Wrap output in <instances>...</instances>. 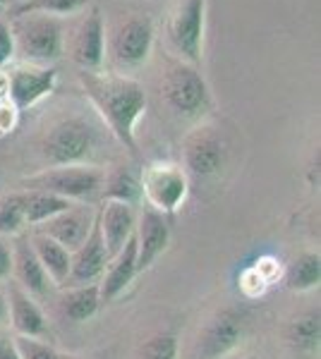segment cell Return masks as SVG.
Listing matches in <instances>:
<instances>
[{"label":"cell","instance_id":"27","mask_svg":"<svg viewBox=\"0 0 321 359\" xmlns=\"http://www.w3.org/2000/svg\"><path fill=\"white\" fill-rule=\"evenodd\" d=\"M25 225L22 192L0 196V235H17Z\"/></svg>","mask_w":321,"mask_h":359},{"label":"cell","instance_id":"26","mask_svg":"<svg viewBox=\"0 0 321 359\" xmlns=\"http://www.w3.org/2000/svg\"><path fill=\"white\" fill-rule=\"evenodd\" d=\"M89 0H25V3L15 5L10 10V17L17 20V17H27V15H72L81 10Z\"/></svg>","mask_w":321,"mask_h":359},{"label":"cell","instance_id":"1","mask_svg":"<svg viewBox=\"0 0 321 359\" xmlns=\"http://www.w3.org/2000/svg\"><path fill=\"white\" fill-rule=\"evenodd\" d=\"M79 82L96 106V111L101 113V118L106 120L110 132L118 137V142L132 156L137 154L134 127L147 108V94H144L142 84L130 77H122V74H101L86 72V69L79 72Z\"/></svg>","mask_w":321,"mask_h":359},{"label":"cell","instance_id":"20","mask_svg":"<svg viewBox=\"0 0 321 359\" xmlns=\"http://www.w3.org/2000/svg\"><path fill=\"white\" fill-rule=\"evenodd\" d=\"M29 242H32L34 254H37L39 264L44 266L46 276L51 278V283H55L58 287H65L70 278V266H72V254L63 245H58L55 240L41 233H34Z\"/></svg>","mask_w":321,"mask_h":359},{"label":"cell","instance_id":"15","mask_svg":"<svg viewBox=\"0 0 321 359\" xmlns=\"http://www.w3.org/2000/svg\"><path fill=\"white\" fill-rule=\"evenodd\" d=\"M94 218H96V213L89 211V208L72 206L70 211L60 213V216L41 223L37 233L51 237V240H55L58 245H63L70 254H72L74 249H77L81 242L89 237L91 225H94Z\"/></svg>","mask_w":321,"mask_h":359},{"label":"cell","instance_id":"6","mask_svg":"<svg viewBox=\"0 0 321 359\" xmlns=\"http://www.w3.org/2000/svg\"><path fill=\"white\" fill-rule=\"evenodd\" d=\"M94 130L79 118L60 120L46 132L41 142L44 158L51 165H79L94 151Z\"/></svg>","mask_w":321,"mask_h":359},{"label":"cell","instance_id":"23","mask_svg":"<svg viewBox=\"0 0 321 359\" xmlns=\"http://www.w3.org/2000/svg\"><path fill=\"white\" fill-rule=\"evenodd\" d=\"M285 287L293 292H307L319 287L321 280V257L317 252H302L285 269Z\"/></svg>","mask_w":321,"mask_h":359},{"label":"cell","instance_id":"17","mask_svg":"<svg viewBox=\"0 0 321 359\" xmlns=\"http://www.w3.org/2000/svg\"><path fill=\"white\" fill-rule=\"evenodd\" d=\"M137 242H134V233L130 240L125 242V247L115 254L108 262L106 271H103L101 280H98V292H101V304L113 302L115 297H120L122 292L130 287V283L137 276Z\"/></svg>","mask_w":321,"mask_h":359},{"label":"cell","instance_id":"22","mask_svg":"<svg viewBox=\"0 0 321 359\" xmlns=\"http://www.w3.org/2000/svg\"><path fill=\"white\" fill-rule=\"evenodd\" d=\"M22 192V204H25V223L27 225H41L51 218L60 216V213L70 211L74 206V201L63 199V196L55 194H46V192H27V189H20Z\"/></svg>","mask_w":321,"mask_h":359},{"label":"cell","instance_id":"4","mask_svg":"<svg viewBox=\"0 0 321 359\" xmlns=\"http://www.w3.org/2000/svg\"><path fill=\"white\" fill-rule=\"evenodd\" d=\"M207 0H173L166 15V36L178 55L199 62L204 53Z\"/></svg>","mask_w":321,"mask_h":359},{"label":"cell","instance_id":"29","mask_svg":"<svg viewBox=\"0 0 321 359\" xmlns=\"http://www.w3.org/2000/svg\"><path fill=\"white\" fill-rule=\"evenodd\" d=\"M15 350L20 359H63L60 352L53 345L41 343L39 338H25V335H15L13 338Z\"/></svg>","mask_w":321,"mask_h":359},{"label":"cell","instance_id":"28","mask_svg":"<svg viewBox=\"0 0 321 359\" xmlns=\"http://www.w3.org/2000/svg\"><path fill=\"white\" fill-rule=\"evenodd\" d=\"M180 343L173 333H154L139 347V359H178Z\"/></svg>","mask_w":321,"mask_h":359},{"label":"cell","instance_id":"30","mask_svg":"<svg viewBox=\"0 0 321 359\" xmlns=\"http://www.w3.org/2000/svg\"><path fill=\"white\" fill-rule=\"evenodd\" d=\"M15 55V39H13V29L5 20H0V67L8 65L10 57Z\"/></svg>","mask_w":321,"mask_h":359},{"label":"cell","instance_id":"35","mask_svg":"<svg viewBox=\"0 0 321 359\" xmlns=\"http://www.w3.org/2000/svg\"><path fill=\"white\" fill-rule=\"evenodd\" d=\"M5 321H8V297L0 290V326H3Z\"/></svg>","mask_w":321,"mask_h":359},{"label":"cell","instance_id":"32","mask_svg":"<svg viewBox=\"0 0 321 359\" xmlns=\"http://www.w3.org/2000/svg\"><path fill=\"white\" fill-rule=\"evenodd\" d=\"M17 108L10 101H0V132H10L15 127Z\"/></svg>","mask_w":321,"mask_h":359},{"label":"cell","instance_id":"11","mask_svg":"<svg viewBox=\"0 0 321 359\" xmlns=\"http://www.w3.org/2000/svg\"><path fill=\"white\" fill-rule=\"evenodd\" d=\"M72 57L86 72L101 69L103 57H106V27H103V15L98 8H91L89 15H84L81 25L74 32Z\"/></svg>","mask_w":321,"mask_h":359},{"label":"cell","instance_id":"38","mask_svg":"<svg viewBox=\"0 0 321 359\" xmlns=\"http://www.w3.org/2000/svg\"><path fill=\"white\" fill-rule=\"evenodd\" d=\"M244 359H259V357H244Z\"/></svg>","mask_w":321,"mask_h":359},{"label":"cell","instance_id":"8","mask_svg":"<svg viewBox=\"0 0 321 359\" xmlns=\"http://www.w3.org/2000/svg\"><path fill=\"white\" fill-rule=\"evenodd\" d=\"M151 46H154V25L149 17L134 15L115 27L110 36V55L118 67L132 69L149 60Z\"/></svg>","mask_w":321,"mask_h":359},{"label":"cell","instance_id":"3","mask_svg":"<svg viewBox=\"0 0 321 359\" xmlns=\"http://www.w3.org/2000/svg\"><path fill=\"white\" fill-rule=\"evenodd\" d=\"M20 187L27 192H46L70 201H81L101 192L103 172L86 165H58L20 180Z\"/></svg>","mask_w":321,"mask_h":359},{"label":"cell","instance_id":"19","mask_svg":"<svg viewBox=\"0 0 321 359\" xmlns=\"http://www.w3.org/2000/svg\"><path fill=\"white\" fill-rule=\"evenodd\" d=\"M13 271L17 276V283L27 294H37V297H44L51 287V278L46 276L44 266L39 264L37 254L32 249V242L27 237L17 240V245L13 249Z\"/></svg>","mask_w":321,"mask_h":359},{"label":"cell","instance_id":"9","mask_svg":"<svg viewBox=\"0 0 321 359\" xmlns=\"http://www.w3.org/2000/svg\"><path fill=\"white\" fill-rule=\"evenodd\" d=\"M244 323L235 309H221L204 323L197 338V359H221L242 340Z\"/></svg>","mask_w":321,"mask_h":359},{"label":"cell","instance_id":"7","mask_svg":"<svg viewBox=\"0 0 321 359\" xmlns=\"http://www.w3.org/2000/svg\"><path fill=\"white\" fill-rule=\"evenodd\" d=\"M142 192L159 213H173L188 196V175L175 163H154L142 172Z\"/></svg>","mask_w":321,"mask_h":359},{"label":"cell","instance_id":"14","mask_svg":"<svg viewBox=\"0 0 321 359\" xmlns=\"http://www.w3.org/2000/svg\"><path fill=\"white\" fill-rule=\"evenodd\" d=\"M108 252L103 245L101 230H98V221L94 218L91 225V233L81 245L72 252V266H70V278L67 285L77 287V285H89V283H98L108 266Z\"/></svg>","mask_w":321,"mask_h":359},{"label":"cell","instance_id":"10","mask_svg":"<svg viewBox=\"0 0 321 359\" xmlns=\"http://www.w3.org/2000/svg\"><path fill=\"white\" fill-rule=\"evenodd\" d=\"M58 72L53 67H39V65H22L8 72V101L17 111L39 103L55 89Z\"/></svg>","mask_w":321,"mask_h":359},{"label":"cell","instance_id":"33","mask_svg":"<svg viewBox=\"0 0 321 359\" xmlns=\"http://www.w3.org/2000/svg\"><path fill=\"white\" fill-rule=\"evenodd\" d=\"M13 273V249L8 247V242L0 240V280Z\"/></svg>","mask_w":321,"mask_h":359},{"label":"cell","instance_id":"34","mask_svg":"<svg viewBox=\"0 0 321 359\" xmlns=\"http://www.w3.org/2000/svg\"><path fill=\"white\" fill-rule=\"evenodd\" d=\"M0 359H20L13 343V335H8L5 331H0Z\"/></svg>","mask_w":321,"mask_h":359},{"label":"cell","instance_id":"24","mask_svg":"<svg viewBox=\"0 0 321 359\" xmlns=\"http://www.w3.org/2000/svg\"><path fill=\"white\" fill-rule=\"evenodd\" d=\"M285 338H288L290 347L297 352H314L319 350L321 340V314L319 309H309L305 314L295 316L285 328Z\"/></svg>","mask_w":321,"mask_h":359},{"label":"cell","instance_id":"36","mask_svg":"<svg viewBox=\"0 0 321 359\" xmlns=\"http://www.w3.org/2000/svg\"><path fill=\"white\" fill-rule=\"evenodd\" d=\"M0 101H8V72H0Z\"/></svg>","mask_w":321,"mask_h":359},{"label":"cell","instance_id":"5","mask_svg":"<svg viewBox=\"0 0 321 359\" xmlns=\"http://www.w3.org/2000/svg\"><path fill=\"white\" fill-rule=\"evenodd\" d=\"M161 96L166 106L183 118H197L211 103L207 79L197 72L195 65H188V62H178L168 69L161 84Z\"/></svg>","mask_w":321,"mask_h":359},{"label":"cell","instance_id":"31","mask_svg":"<svg viewBox=\"0 0 321 359\" xmlns=\"http://www.w3.org/2000/svg\"><path fill=\"white\" fill-rule=\"evenodd\" d=\"M264 287H266V280L256 269H247L242 273V290L247 294H252V297L254 294H261L264 292Z\"/></svg>","mask_w":321,"mask_h":359},{"label":"cell","instance_id":"16","mask_svg":"<svg viewBox=\"0 0 321 359\" xmlns=\"http://www.w3.org/2000/svg\"><path fill=\"white\" fill-rule=\"evenodd\" d=\"M96 221L103 237V245H106L108 259H113L132 237L134 225H137L132 206L122 204V201H103V206L96 211Z\"/></svg>","mask_w":321,"mask_h":359},{"label":"cell","instance_id":"21","mask_svg":"<svg viewBox=\"0 0 321 359\" xmlns=\"http://www.w3.org/2000/svg\"><path fill=\"white\" fill-rule=\"evenodd\" d=\"M101 306V292H98V283H89V285H77L60 297V311L63 316L74 323H81L91 318Z\"/></svg>","mask_w":321,"mask_h":359},{"label":"cell","instance_id":"37","mask_svg":"<svg viewBox=\"0 0 321 359\" xmlns=\"http://www.w3.org/2000/svg\"><path fill=\"white\" fill-rule=\"evenodd\" d=\"M3 5H5V0H0V8H3Z\"/></svg>","mask_w":321,"mask_h":359},{"label":"cell","instance_id":"25","mask_svg":"<svg viewBox=\"0 0 321 359\" xmlns=\"http://www.w3.org/2000/svg\"><path fill=\"white\" fill-rule=\"evenodd\" d=\"M103 201H122L134 206L142 196V182L130 168H115L113 172L103 175Z\"/></svg>","mask_w":321,"mask_h":359},{"label":"cell","instance_id":"12","mask_svg":"<svg viewBox=\"0 0 321 359\" xmlns=\"http://www.w3.org/2000/svg\"><path fill=\"white\" fill-rule=\"evenodd\" d=\"M185 168L195 177H211L223 168L225 149L211 127H199L185 139Z\"/></svg>","mask_w":321,"mask_h":359},{"label":"cell","instance_id":"2","mask_svg":"<svg viewBox=\"0 0 321 359\" xmlns=\"http://www.w3.org/2000/svg\"><path fill=\"white\" fill-rule=\"evenodd\" d=\"M10 29L15 39V53H20L29 65H46L63 55V25L58 17H17Z\"/></svg>","mask_w":321,"mask_h":359},{"label":"cell","instance_id":"18","mask_svg":"<svg viewBox=\"0 0 321 359\" xmlns=\"http://www.w3.org/2000/svg\"><path fill=\"white\" fill-rule=\"evenodd\" d=\"M8 318L13 321L17 335L25 338H44L48 333V323L41 311V306L34 302L32 294H27L20 285L10 287L8 297Z\"/></svg>","mask_w":321,"mask_h":359},{"label":"cell","instance_id":"13","mask_svg":"<svg viewBox=\"0 0 321 359\" xmlns=\"http://www.w3.org/2000/svg\"><path fill=\"white\" fill-rule=\"evenodd\" d=\"M134 242H137V271L151 269V264L166 252L168 242H171V228L163 213L156 208L147 206L134 225Z\"/></svg>","mask_w":321,"mask_h":359}]
</instances>
